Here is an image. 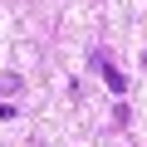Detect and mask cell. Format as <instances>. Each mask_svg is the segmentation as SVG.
I'll list each match as a JSON object with an SVG mask.
<instances>
[{"mask_svg":"<svg viewBox=\"0 0 147 147\" xmlns=\"http://www.w3.org/2000/svg\"><path fill=\"white\" fill-rule=\"evenodd\" d=\"M93 64H98V74H103V84H108V88L123 98V93H127V79H123V69H118L108 54H93Z\"/></svg>","mask_w":147,"mask_h":147,"instance_id":"cell-1","label":"cell"},{"mask_svg":"<svg viewBox=\"0 0 147 147\" xmlns=\"http://www.w3.org/2000/svg\"><path fill=\"white\" fill-rule=\"evenodd\" d=\"M0 118H15V103H0Z\"/></svg>","mask_w":147,"mask_h":147,"instance_id":"cell-2","label":"cell"}]
</instances>
